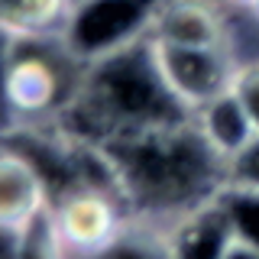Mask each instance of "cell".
Masks as SVG:
<instances>
[{
	"mask_svg": "<svg viewBox=\"0 0 259 259\" xmlns=\"http://www.w3.org/2000/svg\"><path fill=\"white\" fill-rule=\"evenodd\" d=\"M107 152L130 214L172 224L214 201L227 185V159L198 123L185 120L146 133L120 136L101 146Z\"/></svg>",
	"mask_w": 259,
	"mask_h": 259,
	"instance_id": "cell-1",
	"label": "cell"
},
{
	"mask_svg": "<svg viewBox=\"0 0 259 259\" xmlns=\"http://www.w3.org/2000/svg\"><path fill=\"white\" fill-rule=\"evenodd\" d=\"M191 117L194 113L178 101L162 75L156 42L146 36L88 62L78 94L52 123L81 143L104 146L120 136L185 123Z\"/></svg>",
	"mask_w": 259,
	"mask_h": 259,
	"instance_id": "cell-2",
	"label": "cell"
},
{
	"mask_svg": "<svg viewBox=\"0 0 259 259\" xmlns=\"http://www.w3.org/2000/svg\"><path fill=\"white\" fill-rule=\"evenodd\" d=\"M88 65L59 39H7L4 101L13 123H52L78 94Z\"/></svg>",
	"mask_w": 259,
	"mask_h": 259,
	"instance_id": "cell-3",
	"label": "cell"
},
{
	"mask_svg": "<svg viewBox=\"0 0 259 259\" xmlns=\"http://www.w3.org/2000/svg\"><path fill=\"white\" fill-rule=\"evenodd\" d=\"M159 7L162 0H75L62 42L88 65L146 39Z\"/></svg>",
	"mask_w": 259,
	"mask_h": 259,
	"instance_id": "cell-4",
	"label": "cell"
},
{
	"mask_svg": "<svg viewBox=\"0 0 259 259\" xmlns=\"http://www.w3.org/2000/svg\"><path fill=\"white\" fill-rule=\"evenodd\" d=\"M49 217L68 259H91L117 237V230L130 217V207L120 191L78 185L59 201H52Z\"/></svg>",
	"mask_w": 259,
	"mask_h": 259,
	"instance_id": "cell-5",
	"label": "cell"
},
{
	"mask_svg": "<svg viewBox=\"0 0 259 259\" xmlns=\"http://www.w3.org/2000/svg\"><path fill=\"white\" fill-rule=\"evenodd\" d=\"M159 65L168 88L191 113L217 94L230 91L240 71L233 46H159Z\"/></svg>",
	"mask_w": 259,
	"mask_h": 259,
	"instance_id": "cell-6",
	"label": "cell"
},
{
	"mask_svg": "<svg viewBox=\"0 0 259 259\" xmlns=\"http://www.w3.org/2000/svg\"><path fill=\"white\" fill-rule=\"evenodd\" d=\"M149 39L159 46H230V26L214 0H162Z\"/></svg>",
	"mask_w": 259,
	"mask_h": 259,
	"instance_id": "cell-7",
	"label": "cell"
},
{
	"mask_svg": "<svg viewBox=\"0 0 259 259\" xmlns=\"http://www.w3.org/2000/svg\"><path fill=\"white\" fill-rule=\"evenodd\" d=\"M52 207L46 178L23 152L4 146L0 156V227L7 230H26Z\"/></svg>",
	"mask_w": 259,
	"mask_h": 259,
	"instance_id": "cell-8",
	"label": "cell"
},
{
	"mask_svg": "<svg viewBox=\"0 0 259 259\" xmlns=\"http://www.w3.org/2000/svg\"><path fill=\"white\" fill-rule=\"evenodd\" d=\"M168 240L172 259H227L237 237L221 201L214 198L168 224Z\"/></svg>",
	"mask_w": 259,
	"mask_h": 259,
	"instance_id": "cell-9",
	"label": "cell"
},
{
	"mask_svg": "<svg viewBox=\"0 0 259 259\" xmlns=\"http://www.w3.org/2000/svg\"><path fill=\"white\" fill-rule=\"evenodd\" d=\"M194 123H198V130L204 133V140L214 146L224 159H233L243 146L256 136L253 120H249V113H246V107H243V101L237 97L233 88L224 91V94H217L214 101L201 104V107L194 110Z\"/></svg>",
	"mask_w": 259,
	"mask_h": 259,
	"instance_id": "cell-10",
	"label": "cell"
},
{
	"mask_svg": "<svg viewBox=\"0 0 259 259\" xmlns=\"http://www.w3.org/2000/svg\"><path fill=\"white\" fill-rule=\"evenodd\" d=\"M75 0H0L7 39H59Z\"/></svg>",
	"mask_w": 259,
	"mask_h": 259,
	"instance_id": "cell-11",
	"label": "cell"
},
{
	"mask_svg": "<svg viewBox=\"0 0 259 259\" xmlns=\"http://www.w3.org/2000/svg\"><path fill=\"white\" fill-rule=\"evenodd\" d=\"M91 259H172L168 224L130 214L107 246Z\"/></svg>",
	"mask_w": 259,
	"mask_h": 259,
	"instance_id": "cell-12",
	"label": "cell"
},
{
	"mask_svg": "<svg viewBox=\"0 0 259 259\" xmlns=\"http://www.w3.org/2000/svg\"><path fill=\"white\" fill-rule=\"evenodd\" d=\"M221 201L227 221L233 227V237L246 246L259 249V188H240V185H224Z\"/></svg>",
	"mask_w": 259,
	"mask_h": 259,
	"instance_id": "cell-13",
	"label": "cell"
},
{
	"mask_svg": "<svg viewBox=\"0 0 259 259\" xmlns=\"http://www.w3.org/2000/svg\"><path fill=\"white\" fill-rule=\"evenodd\" d=\"M16 259H68V253H65L62 243H59V233H55V227H52L49 210L42 217H36L26 230H20Z\"/></svg>",
	"mask_w": 259,
	"mask_h": 259,
	"instance_id": "cell-14",
	"label": "cell"
},
{
	"mask_svg": "<svg viewBox=\"0 0 259 259\" xmlns=\"http://www.w3.org/2000/svg\"><path fill=\"white\" fill-rule=\"evenodd\" d=\"M227 185L259 188V133L233 159H227Z\"/></svg>",
	"mask_w": 259,
	"mask_h": 259,
	"instance_id": "cell-15",
	"label": "cell"
},
{
	"mask_svg": "<svg viewBox=\"0 0 259 259\" xmlns=\"http://www.w3.org/2000/svg\"><path fill=\"white\" fill-rule=\"evenodd\" d=\"M233 91H237V97L243 101V107H246L249 120H253V126L259 133V59H243L240 62Z\"/></svg>",
	"mask_w": 259,
	"mask_h": 259,
	"instance_id": "cell-16",
	"label": "cell"
},
{
	"mask_svg": "<svg viewBox=\"0 0 259 259\" xmlns=\"http://www.w3.org/2000/svg\"><path fill=\"white\" fill-rule=\"evenodd\" d=\"M227 259H259V249L246 246V243H240V240H233V246H230V253H227Z\"/></svg>",
	"mask_w": 259,
	"mask_h": 259,
	"instance_id": "cell-17",
	"label": "cell"
},
{
	"mask_svg": "<svg viewBox=\"0 0 259 259\" xmlns=\"http://www.w3.org/2000/svg\"><path fill=\"white\" fill-rule=\"evenodd\" d=\"M227 4H233V7H240V10H249V7L256 4V0H227Z\"/></svg>",
	"mask_w": 259,
	"mask_h": 259,
	"instance_id": "cell-18",
	"label": "cell"
},
{
	"mask_svg": "<svg viewBox=\"0 0 259 259\" xmlns=\"http://www.w3.org/2000/svg\"><path fill=\"white\" fill-rule=\"evenodd\" d=\"M249 16H253V23H259V0H256V4L253 7H249V10H246Z\"/></svg>",
	"mask_w": 259,
	"mask_h": 259,
	"instance_id": "cell-19",
	"label": "cell"
}]
</instances>
